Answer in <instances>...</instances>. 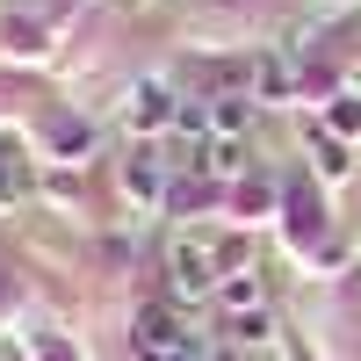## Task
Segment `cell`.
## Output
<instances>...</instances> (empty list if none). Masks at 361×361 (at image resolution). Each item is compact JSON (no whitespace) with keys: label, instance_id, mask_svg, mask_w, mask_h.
Returning <instances> with one entry per match:
<instances>
[{"label":"cell","instance_id":"obj_9","mask_svg":"<svg viewBox=\"0 0 361 361\" xmlns=\"http://www.w3.org/2000/svg\"><path fill=\"white\" fill-rule=\"evenodd\" d=\"M51 137H58V152H87V137H94V130H87V123H58Z\"/></svg>","mask_w":361,"mask_h":361},{"label":"cell","instance_id":"obj_1","mask_svg":"<svg viewBox=\"0 0 361 361\" xmlns=\"http://www.w3.org/2000/svg\"><path fill=\"white\" fill-rule=\"evenodd\" d=\"M166 289L173 296H209L217 289V260H209L202 238H180V246L166 253Z\"/></svg>","mask_w":361,"mask_h":361},{"label":"cell","instance_id":"obj_5","mask_svg":"<svg viewBox=\"0 0 361 361\" xmlns=\"http://www.w3.org/2000/svg\"><path fill=\"white\" fill-rule=\"evenodd\" d=\"M246 116H253V102H246V94H217V109H209V123H217L224 137H238V130H246Z\"/></svg>","mask_w":361,"mask_h":361},{"label":"cell","instance_id":"obj_4","mask_svg":"<svg viewBox=\"0 0 361 361\" xmlns=\"http://www.w3.org/2000/svg\"><path fill=\"white\" fill-rule=\"evenodd\" d=\"M217 296H224V304H231L238 318H253V311H260V275H253V267H246V275H231V282H224Z\"/></svg>","mask_w":361,"mask_h":361},{"label":"cell","instance_id":"obj_8","mask_svg":"<svg viewBox=\"0 0 361 361\" xmlns=\"http://www.w3.org/2000/svg\"><path fill=\"white\" fill-rule=\"evenodd\" d=\"M333 130H340V137H354V130H361V102H354V94H340V102H333Z\"/></svg>","mask_w":361,"mask_h":361},{"label":"cell","instance_id":"obj_6","mask_svg":"<svg viewBox=\"0 0 361 361\" xmlns=\"http://www.w3.org/2000/svg\"><path fill=\"white\" fill-rule=\"evenodd\" d=\"M202 166L217 173V180H238V173H246V152H238V137H217V152H209Z\"/></svg>","mask_w":361,"mask_h":361},{"label":"cell","instance_id":"obj_3","mask_svg":"<svg viewBox=\"0 0 361 361\" xmlns=\"http://www.w3.org/2000/svg\"><path fill=\"white\" fill-rule=\"evenodd\" d=\"M289 87H296V66H289L282 51H260V58H253V94H267V102H282Z\"/></svg>","mask_w":361,"mask_h":361},{"label":"cell","instance_id":"obj_7","mask_svg":"<svg viewBox=\"0 0 361 361\" xmlns=\"http://www.w3.org/2000/svg\"><path fill=\"white\" fill-rule=\"evenodd\" d=\"M123 180H130V195H137V202H159V159H130Z\"/></svg>","mask_w":361,"mask_h":361},{"label":"cell","instance_id":"obj_2","mask_svg":"<svg viewBox=\"0 0 361 361\" xmlns=\"http://www.w3.org/2000/svg\"><path fill=\"white\" fill-rule=\"evenodd\" d=\"M130 123H137V130H159V123H173V87H166V80H145V87H137Z\"/></svg>","mask_w":361,"mask_h":361}]
</instances>
